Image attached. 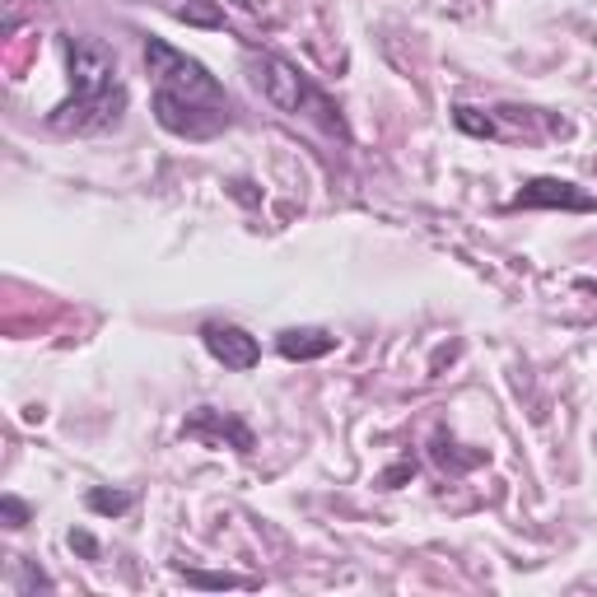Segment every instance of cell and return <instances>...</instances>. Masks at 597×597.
I'll list each match as a JSON object with an SVG mask.
<instances>
[{
  "label": "cell",
  "instance_id": "8",
  "mask_svg": "<svg viewBox=\"0 0 597 597\" xmlns=\"http://www.w3.org/2000/svg\"><path fill=\"white\" fill-rule=\"evenodd\" d=\"M131 504H136V495H126V491H90V508L94 514H107V518L126 514Z\"/></svg>",
  "mask_w": 597,
  "mask_h": 597
},
{
  "label": "cell",
  "instance_id": "12",
  "mask_svg": "<svg viewBox=\"0 0 597 597\" xmlns=\"http://www.w3.org/2000/svg\"><path fill=\"white\" fill-rule=\"evenodd\" d=\"M71 550H80L84 560H99V542L84 533V527H75V533H71Z\"/></svg>",
  "mask_w": 597,
  "mask_h": 597
},
{
  "label": "cell",
  "instance_id": "7",
  "mask_svg": "<svg viewBox=\"0 0 597 597\" xmlns=\"http://www.w3.org/2000/svg\"><path fill=\"white\" fill-rule=\"evenodd\" d=\"M276 350L285 360H322V356H331L337 350V337H331L327 327H290V331H280L276 337Z\"/></svg>",
  "mask_w": 597,
  "mask_h": 597
},
{
  "label": "cell",
  "instance_id": "2",
  "mask_svg": "<svg viewBox=\"0 0 597 597\" xmlns=\"http://www.w3.org/2000/svg\"><path fill=\"white\" fill-rule=\"evenodd\" d=\"M65 61H71V99L52 107L48 126L65 136H94L117 126L126 113V84L113 48H103L99 38H65Z\"/></svg>",
  "mask_w": 597,
  "mask_h": 597
},
{
  "label": "cell",
  "instance_id": "11",
  "mask_svg": "<svg viewBox=\"0 0 597 597\" xmlns=\"http://www.w3.org/2000/svg\"><path fill=\"white\" fill-rule=\"evenodd\" d=\"M0 504H6V527H24V523H29V504H24V500L6 495Z\"/></svg>",
  "mask_w": 597,
  "mask_h": 597
},
{
  "label": "cell",
  "instance_id": "6",
  "mask_svg": "<svg viewBox=\"0 0 597 597\" xmlns=\"http://www.w3.org/2000/svg\"><path fill=\"white\" fill-rule=\"evenodd\" d=\"M187 434H192V439H215V444L234 439V449H238V453H248V449H253V430L243 425V420L219 415L215 406H202V411H196V415L187 420Z\"/></svg>",
  "mask_w": 597,
  "mask_h": 597
},
{
  "label": "cell",
  "instance_id": "9",
  "mask_svg": "<svg viewBox=\"0 0 597 597\" xmlns=\"http://www.w3.org/2000/svg\"><path fill=\"white\" fill-rule=\"evenodd\" d=\"M457 126L462 131H472V136H495V122L491 117H476V107H457Z\"/></svg>",
  "mask_w": 597,
  "mask_h": 597
},
{
  "label": "cell",
  "instance_id": "5",
  "mask_svg": "<svg viewBox=\"0 0 597 597\" xmlns=\"http://www.w3.org/2000/svg\"><path fill=\"white\" fill-rule=\"evenodd\" d=\"M514 210H542V206H560V210H579V215H593L597 210V196L579 192L574 183H560V178H533L514 202Z\"/></svg>",
  "mask_w": 597,
  "mask_h": 597
},
{
  "label": "cell",
  "instance_id": "10",
  "mask_svg": "<svg viewBox=\"0 0 597 597\" xmlns=\"http://www.w3.org/2000/svg\"><path fill=\"white\" fill-rule=\"evenodd\" d=\"M202 588H253V579H234V574H187Z\"/></svg>",
  "mask_w": 597,
  "mask_h": 597
},
{
  "label": "cell",
  "instance_id": "3",
  "mask_svg": "<svg viewBox=\"0 0 597 597\" xmlns=\"http://www.w3.org/2000/svg\"><path fill=\"white\" fill-rule=\"evenodd\" d=\"M253 80L257 90L267 94V103L285 117H308L318 122L327 136H341L346 141V122H341V107L331 103L313 80H308L299 65L280 61V56H253Z\"/></svg>",
  "mask_w": 597,
  "mask_h": 597
},
{
  "label": "cell",
  "instance_id": "4",
  "mask_svg": "<svg viewBox=\"0 0 597 597\" xmlns=\"http://www.w3.org/2000/svg\"><path fill=\"white\" fill-rule=\"evenodd\" d=\"M202 341H206L210 356L225 364V369H234V373H248L261 360L257 337H253V331H243V327H234V322H206L202 327Z\"/></svg>",
  "mask_w": 597,
  "mask_h": 597
},
{
  "label": "cell",
  "instance_id": "1",
  "mask_svg": "<svg viewBox=\"0 0 597 597\" xmlns=\"http://www.w3.org/2000/svg\"><path fill=\"white\" fill-rule=\"evenodd\" d=\"M145 65L154 80V122L168 136L210 141L225 126H234V103L210 71L196 56L168 48L164 38L145 42Z\"/></svg>",
  "mask_w": 597,
  "mask_h": 597
}]
</instances>
